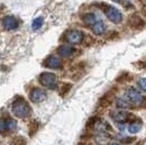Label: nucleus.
<instances>
[{
    "instance_id": "8",
    "label": "nucleus",
    "mask_w": 146,
    "mask_h": 145,
    "mask_svg": "<svg viewBox=\"0 0 146 145\" xmlns=\"http://www.w3.org/2000/svg\"><path fill=\"white\" fill-rule=\"evenodd\" d=\"M111 118L113 119L115 121H119V122H121V121H125V120H131L130 118H132L133 120L136 119V117L132 114H129V112H125V111H119V110H117V111H112L111 114Z\"/></svg>"
},
{
    "instance_id": "12",
    "label": "nucleus",
    "mask_w": 146,
    "mask_h": 145,
    "mask_svg": "<svg viewBox=\"0 0 146 145\" xmlns=\"http://www.w3.org/2000/svg\"><path fill=\"white\" fill-rule=\"evenodd\" d=\"M92 30L94 32V34H96V35H102V34H104V32L106 31V26L104 24V22L97 21L95 24L92 25Z\"/></svg>"
},
{
    "instance_id": "27",
    "label": "nucleus",
    "mask_w": 146,
    "mask_h": 145,
    "mask_svg": "<svg viewBox=\"0 0 146 145\" xmlns=\"http://www.w3.org/2000/svg\"><path fill=\"white\" fill-rule=\"evenodd\" d=\"M134 141H135V138H128V139H124L122 142L125 143V144H130V143H132Z\"/></svg>"
},
{
    "instance_id": "22",
    "label": "nucleus",
    "mask_w": 146,
    "mask_h": 145,
    "mask_svg": "<svg viewBox=\"0 0 146 145\" xmlns=\"http://www.w3.org/2000/svg\"><path fill=\"white\" fill-rule=\"evenodd\" d=\"M118 37H119V33L116 32V31H112L109 35L107 36V39H109V41H113V39H117Z\"/></svg>"
},
{
    "instance_id": "18",
    "label": "nucleus",
    "mask_w": 146,
    "mask_h": 145,
    "mask_svg": "<svg viewBox=\"0 0 146 145\" xmlns=\"http://www.w3.org/2000/svg\"><path fill=\"white\" fill-rule=\"evenodd\" d=\"M117 107L118 108H123V109H128V108H131L132 107V105L129 103V102H125V100H123V99H117Z\"/></svg>"
},
{
    "instance_id": "31",
    "label": "nucleus",
    "mask_w": 146,
    "mask_h": 145,
    "mask_svg": "<svg viewBox=\"0 0 146 145\" xmlns=\"http://www.w3.org/2000/svg\"><path fill=\"white\" fill-rule=\"evenodd\" d=\"M110 145H119V144H116V143H113V144H110Z\"/></svg>"
},
{
    "instance_id": "20",
    "label": "nucleus",
    "mask_w": 146,
    "mask_h": 145,
    "mask_svg": "<svg viewBox=\"0 0 146 145\" xmlns=\"http://www.w3.org/2000/svg\"><path fill=\"white\" fill-rule=\"evenodd\" d=\"M72 88V84L71 83H64L61 87V95H67L70 92V90Z\"/></svg>"
},
{
    "instance_id": "24",
    "label": "nucleus",
    "mask_w": 146,
    "mask_h": 145,
    "mask_svg": "<svg viewBox=\"0 0 146 145\" xmlns=\"http://www.w3.org/2000/svg\"><path fill=\"white\" fill-rule=\"evenodd\" d=\"M128 79H129V74L124 73V74L120 75V76L117 79V82H119V83H124L125 81H128Z\"/></svg>"
},
{
    "instance_id": "2",
    "label": "nucleus",
    "mask_w": 146,
    "mask_h": 145,
    "mask_svg": "<svg viewBox=\"0 0 146 145\" xmlns=\"http://www.w3.org/2000/svg\"><path fill=\"white\" fill-rule=\"evenodd\" d=\"M127 96L131 100V103H133L136 106H143L146 103L145 97L139 91H136V88H134V87H129L127 90Z\"/></svg>"
},
{
    "instance_id": "10",
    "label": "nucleus",
    "mask_w": 146,
    "mask_h": 145,
    "mask_svg": "<svg viewBox=\"0 0 146 145\" xmlns=\"http://www.w3.org/2000/svg\"><path fill=\"white\" fill-rule=\"evenodd\" d=\"M2 25H3L5 30L12 31V30H15L18 27L19 23L15 18H13L11 15H8V17L3 18V20H2Z\"/></svg>"
},
{
    "instance_id": "29",
    "label": "nucleus",
    "mask_w": 146,
    "mask_h": 145,
    "mask_svg": "<svg viewBox=\"0 0 146 145\" xmlns=\"http://www.w3.org/2000/svg\"><path fill=\"white\" fill-rule=\"evenodd\" d=\"M79 145H88V144H86V143H80Z\"/></svg>"
},
{
    "instance_id": "14",
    "label": "nucleus",
    "mask_w": 146,
    "mask_h": 145,
    "mask_svg": "<svg viewBox=\"0 0 146 145\" xmlns=\"http://www.w3.org/2000/svg\"><path fill=\"white\" fill-rule=\"evenodd\" d=\"M141 128H142V123H141V121H137L136 120L132 122L130 126H129V132L130 133H137L139 131L141 130Z\"/></svg>"
},
{
    "instance_id": "17",
    "label": "nucleus",
    "mask_w": 146,
    "mask_h": 145,
    "mask_svg": "<svg viewBox=\"0 0 146 145\" xmlns=\"http://www.w3.org/2000/svg\"><path fill=\"white\" fill-rule=\"evenodd\" d=\"M44 23V19L42 17H39V18H36L33 22H32V27H33V30H38V29H40L42 27V25Z\"/></svg>"
},
{
    "instance_id": "19",
    "label": "nucleus",
    "mask_w": 146,
    "mask_h": 145,
    "mask_svg": "<svg viewBox=\"0 0 146 145\" xmlns=\"http://www.w3.org/2000/svg\"><path fill=\"white\" fill-rule=\"evenodd\" d=\"M12 145H26V140L22 136H17L13 139Z\"/></svg>"
},
{
    "instance_id": "5",
    "label": "nucleus",
    "mask_w": 146,
    "mask_h": 145,
    "mask_svg": "<svg viewBox=\"0 0 146 145\" xmlns=\"http://www.w3.org/2000/svg\"><path fill=\"white\" fill-rule=\"evenodd\" d=\"M83 37H84L83 33L81 31H78V30H71L66 34L67 42L70 43V44H73V45L80 44V43L83 41Z\"/></svg>"
},
{
    "instance_id": "30",
    "label": "nucleus",
    "mask_w": 146,
    "mask_h": 145,
    "mask_svg": "<svg viewBox=\"0 0 146 145\" xmlns=\"http://www.w3.org/2000/svg\"><path fill=\"white\" fill-rule=\"evenodd\" d=\"M144 14H145V17H146V9L144 10Z\"/></svg>"
},
{
    "instance_id": "25",
    "label": "nucleus",
    "mask_w": 146,
    "mask_h": 145,
    "mask_svg": "<svg viewBox=\"0 0 146 145\" xmlns=\"http://www.w3.org/2000/svg\"><path fill=\"white\" fill-rule=\"evenodd\" d=\"M8 130V121L0 120V132Z\"/></svg>"
},
{
    "instance_id": "1",
    "label": "nucleus",
    "mask_w": 146,
    "mask_h": 145,
    "mask_svg": "<svg viewBox=\"0 0 146 145\" xmlns=\"http://www.w3.org/2000/svg\"><path fill=\"white\" fill-rule=\"evenodd\" d=\"M12 112L18 118H26L31 115V107L23 98H19L12 104Z\"/></svg>"
},
{
    "instance_id": "4",
    "label": "nucleus",
    "mask_w": 146,
    "mask_h": 145,
    "mask_svg": "<svg viewBox=\"0 0 146 145\" xmlns=\"http://www.w3.org/2000/svg\"><path fill=\"white\" fill-rule=\"evenodd\" d=\"M105 13H106L107 18L109 19L112 23H116L117 24V23H120L122 21L121 12L117 8H115V7L108 6L106 8V10H105Z\"/></svg>"
},
{
    "instance_id": "3",
    "label": "nucleus",
    "mask_w": 146,
    "mask_h": 145,
    "mask_svg": "<svg viewBox=\"0 0 146 145\" xmlns=\"http://www.w3.org/2000/svg\"><path fill=\"white\" fill-rule=\"evenodd\" d=\"M39 83L50 90H54L57 87V78L54 73L44 72L39 76Z\"/></svg>"
},
{
    "instance_id": "26",
    "label": "nucleus",
    "mask_w": 146,
    "mask_h": 145,
    "mask_svg": "<svg viewBox=\"0 0 146 145\" xmlns=\"http://www.w3.org/2000/svg\"><path fill=\"white\" fill-rule=\"evenodd\" d=\"M139 85H140V87L143 90V91L146 92V79L145 78L140 79V81H139Z\"/></svg>"
},
{
    "instance_id": "7",
    "label": "nucleus",
    "mask_w": 146,
    "mask_h": 145,
    "mask_svg": "<svg viewBox=\"0 0 146 145\" xmlns=\"http://www.w3.org/2000/svg\"><path fill=\"white\" fill-rule=\"evenodd\" d=\"M129 25L133 30H142L145 26V22H144V20L141 18L140 15L134 13V14H132L129 18Z\"/></svg>"
},
{
    "instance_id": "11",
    "label": "nucleus",
    "mask_w": 146,
    "mask_h": 145,
    "mask_svg": "<svg viewBox=\"0 0 146 145\" xmlns=\"http://www.w3.org/2000/svg\"><path fill=\"white\" fill-rule=\"evenodd\" d=\"M58 54L60 55L61 57L68 58V57H71V56L74 54V48L71 47V46H68V45H63V46H60V47H59Z\"/></svg>"
},
{
    "instance_id": "23",
    "label": "nucleus",
    "mask_w": 146,
    "mask_h": 145,
    "mask_svg": "<svg viewBox=\"0 0 146 145\" xmlns=\"http://www.w3.org/2000/svg\"><path fill=\"white\" fill-rule=\"evenodd\" d=\"M97 118H91L90 120H88V122L86 123V127L87 128H94L95 127V124H96V122H97Z\"/></svg>"
},
{
    "instance_id": "16",
    "label": "nucleus",
    "mask_w": 146,
    "mask_h": 145,
    "mask_svg": "<svg viewBox=\"0 0 146 145\" xmlns=\"http://www.w3.org/2000/svg\"><path fill=\"white\" fill-rule=\"evenodd\" d=\"M37 130H38V122L37 121H32L30 123V126H29V134H30V136H33L37 132Z\"/></svg>"
},
{
    "instance_id": "6",
    "label": "nucleus",
    "mask_w": 146,
    "mask_h": 145,
    "mask_svg": "<svg viewBox=\"0 0 146 145\" xmlns=\"http://www.w3.org/2000/svg\"><path fill=\"white\" fill-rule=\"evenodd\" d=\"M30 98L32 102L34 103H40V102H44L46 98H47V93L42 90V88H38V87H35L33 88L32 92H31Z\"/></svg>"
},
{
    "instance_id": "28",
    "label": "nucleus",
    "mask_w": 146,
    "mask_h": 145,
    "mask_svg": "<svg viewBox=\"0 0 146 145\" xmlns=\"http://www.w3.org/2000/svg\"><path fill=\"white\" fill-rule=\"evenodd\" d=\"M112 1H115V2H120L121 0H112Z\"/></svg>"
},
{
    "instance_id": "13",
    "label": "nucleus",
    "mask_w": 146,
    "mask_h": 145,
    "mask_svg": "<svg viewBox=\"0 0 146 145\" xmlns=\"http://www.w3.org/2000/svg\"><path fill=\"white\" fill-rule=\"evenodd\" d=\"M82 20L87 25H94L97 22V18L94 13H86L84 15H82Z\"/></svg>"
},
{
    "instance_id": "9",
    "label": "nucleus",
    "mask_w": 146,
    "mask_h": 145,
    "mask_svg": "<svg viewBox=\"0 0 146 145\" xmlns=\"http://www.w3.org/2000/svg\"><path fill=\"white\" fill-rule=\"evenodd\" d=\"M44 65L49 69H60L61 66H62V62H61L60 58H58L56 56H49L48 58L45 60Z\"/></svg>"
},
{
    "instance_id": "15",
    "label": "nucleus",
    "mask_w": 146,
    "mask_h": 145,
    "mask_svg": "<svg viewBox=\"0 0 146 145\" xmlns=\"http://www.w3.org/2000/svg\"><path fill=\"white\" fill-rule=\"evenodd\" d=\"M110 104H111V96H109V94L105 95V96L99 100V106H100L102 108H106V107H108Z\"/></svg>"
},
{
    "instance_id": "21",
    "label": "nucleus",
    "mask_w": 146,
    "mask_h": 145,
    "mask_svg": "<svg viewBox=\"0 0 146 145\" xmlns=\"http://www.w3.org/2000/svg\"><path fill=\"white\" fill-rule=\"evenodd\" d=\"M8 121V130H15V128H17V121L12 120V119H10V120H7Z\"/></svg>"
}]
</instances>
